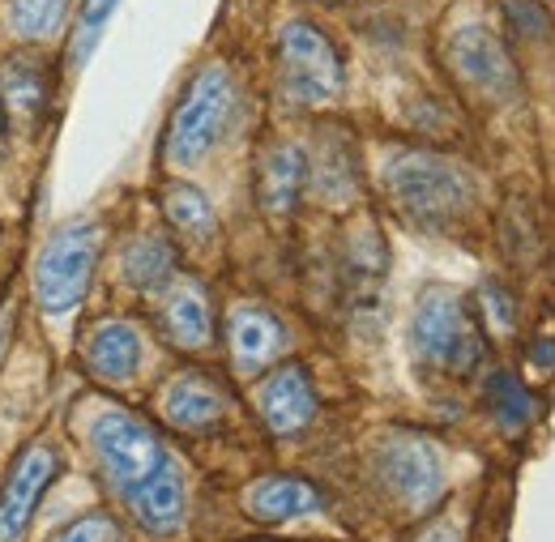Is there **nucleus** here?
<instances>
[{"label":"nucleus","instance_id":"nucleus-1","mask_svg":"<svg viewBox=\"0 0 555 542\" xmlns=\"http://www.w3.org/2000/svg\"><path fill=\"white\" fill-rule=\"evenodd\" d=\"M380 184L402 214H411L415 222H427V227H440L466 214L475 202V176L457 158L436 154V150H415V145H398L385 154Z\"/></svg>","mask_w":555,"mask_h":542},{"label":"nucleus","instance_id":"nucleus-2","mask_svg":"<svg viewBox=\"0 0 555 542\" xmlns=\"http://www.w3.org/2000/svg\"><path fill=\"white\" fill-rule=\"evenodd\" d=\"M99 253H103V227H99V222H90V218L65 222V227L39 248V261H35L30 286H35L39 312H48V317L73 312V308L86 299V291H90Z\"/></svg>","mask_w":555,"mask_h":542},{"label":"nucleus","instance_id":"nucleus-3","mask_svg":"<svg viewBox=\"0 0 555 542\" xmlns=\"http://www.w3.org/2000/svg\"><path fill=\"white\" fill-rule=\"evenodd\" d=\"M411 346L427 367L449 376H466L470 367H479V354H483L470 308L453 286H427L418 295L415 317H411Z\"/></svg>","mask_w":555,"mask_h":542},{"label":"nucleus","instance_id":"nucleus-4","mask_svg":"<svg viewBox=\"0 0 555 542\" xmlns=\"http://www.w3.org/2000/svg\"><path fill=\"white\" fill-rule=\"evenodd\" d=\"M90 449L103 478L120 491V500H129L141 482H150L163 466H171V453L163 449L158 431L129 410H103L90 423Z\"/></svg>","mask_w":555,"mask_h":542},{"label":"nucleus","instance_id":"nucleus-5","mask_svg":"<svg viewBox=\"0 0 555 542\" xmlns=\"http://www.w3.org/2000/svg\"><path fill=\"white\" fill-rule=\"evenodd\" d=\"M231 112H235L231 73L222 65H206L189 81L184 99L176 103V116H171V129H167V158L176 167L202 163L218 145V137L227 133Z\"/></svg>","mask_w":555,"mask_h":542},{"label":"nucleus","instance_id":"nucleus-6","mask_svg":"<svg viewBox=\"0 0 555 542\" xmlns=\"http://www.w3.org/2000/svg\"><path fill=\"white\" fill-rule=\"evenodd\" d=\"M278 61H282V86L295 103H330L343 90V56L330 43V35L304 17L286 22L278 35Z\"/></svg>","mask_w":555,"mask_h":542},{"label":"nucleus","instance_id":"nucleus-7","mask_svg":"<svg viewBox=\"0 0 555 542\" xmlns=\"http://www.w3.org/2000/svg\"><path fill=\"white\" fill-rule=\"evenodd\" d=\"M372 466H376V478L385 482V491L411 513L431 508L444 491V462H440L436 444L423 436H411V431L385 436L376 444Z\"/></svg>","mask_w":555,"mask_h":542},{"label":"nucleus","instance_id":"nucleus-8","mask_svg":"<svg viewBox=\"0 0 555 542\" xmlns=\"http://www.w3.org/2000/svg\"><path fill=\"white\" fill-rule=\"evenodd\" d=\"M444 61L466 90L483 94L491 103H504V99L517 94V65H513L508 48L500 43V35L483 22L457 26L444 39Z\"/></svg>","mask_w":555,"mask_h":542},{"label":"nucleus","instance_id":"nucleus-9","mask_svg":"<svg viewBox=\"0 0 555 542\" xmlns=\"http://www.w3.org/2000/svg\"><path fill=\"white\" fill-rule=\"evenodd\" d=\"M61 475V453L52 440H30L9 475H4V487H0V542H17L26 534L43 491L52 487V478Z\"/></svg>","mask_w":555,"mask_h":542},{"label":"nucleus","instance_id":"nucleus-10","mask_svg":"<svg viewBox=\"0 0 555 542\" xmlns=\"http://www.w3.org/2000/svg\"><path fill=\"white\" fill-rule=\"evenodd\" d=\"M257 406H261V418L274 436H299L317 418V389H312L308 372L299 363H291V367H278L261 385Z\"/></svg>","mask_w":555,"mask_h":542},{"label":"nucleus","instance_id":"nucleus-11","mask_svg":"<svg viewBox=\"0 0 555 542\" xmlns=\"http://www.w3.org/2000/svg\"><path fill=\"white\" fill-rule=\"evenodd\" d=\"M141 350H145V341H141L138 325H133V321H120V317H107V321H99V325L86 334L81 359H86L90 376H99V380H107V385H125V380L138 376Z\"/></svg>","mask_w":555,"mask_h":542},{"label":"nucleus","instance_id":"nucleus-12","mask_svg":"<svg viewBox=\"0 0 555 542\" xmlns=\"http://www.w3.org/2000/svg\"><path fill=\"white\" fill-rule=\"evenodd\" d=\"M227 341H231V354L244 372H261L266 363H274L286 346V330L270 308L261 304H235L227 312Z\"/></svg>","mask_w":555,"mask_h":542},{"label":"nucleus","instance_id":"nucleus-13","mask_svg":"<svg viewBox=\"0 0 555 542\" xmlns=\"http://www.w3.org/2000/svg\"><path fill=\"white\" fill-rule=\"evenodd\" d=\"M125 504H129L133 521H138L145 534L167 539V534H176V530L184 526V517H189L184 475H180V470H176V462H171V466H163L150 482H141Z\"/></svg>","mask_w":555,"mask_h":542},{"label":"nucleus","instance_id":"nucleus-14","mask_svg":"<svg viewBox=\"0 0 555 542\" xmlns=\"http://www.w3.org/2000/svg\"><path fill=\"white\" fill-rule=\"evenodd\" d=\"M308 184L321 202L343 205L359 193V154L354 141L343 129H325L317 133V150L308 158Z\"/></svg>","mask_w":555,"mask_h":542},{"label":"nucleus","instance_id":"nucleus-15","mask_svg":"<svg viewBox=\"0 0 555 542\" xmlns=\"http://www.w3.org/2000/svg\"><path fill=\"white\" fill-rule=\"evenodd\" d=\"M48 99H52V77L39 61L9 56L0 65V112L13 129H35L48 112Z\"/></svg>","mask_w":555,"mask_h":542},{"label":"nucleus","instance_id":"nucleus-16","mask_svg":"<svg viewBox=\"0 0 555 542\" xmlns=\"http://www.w3.org/2000/svg\"><path fill=\"white\" fill-rule=\"evenodd\" d=\"M163 330L167 338L184 350H202L214 341V312H209V295L197 278H180L167 286L163 295Z\"/></svg>","mask_w":555,"mask_h":542},{"label":"nucleus","instance_id":"nucleus-17","mask_svg":"<svg viewBox=\"0 0 555 542\" xmlns=\"http://www.w3.org/2000/svg\"><path fill=\"white\" fill-rule=\"evenodd\" d=\"M308 184V154L295 141H274L261 154V171H257V197L261 209L270 214H291L299 205V193Z\"/></svg>","mask_w":555,"mask_h":542},{"label":"nucleus","instance_id":"nucleus-18","mask_svg":"<svg viewBox=\"0 0 555 542\" xmlns=\"http://www.w3.org/2000/svg\"><path fill=\"white\" fill-rule=\"evenodd\" d=\"M158 410H163L167 423H176V427H184V431H209V427L222 418L227 398L218 393V385L206 380L202 372H180V376L163 389Z\"/></svg>","mask_w":555,"mask_h":542},{"label":"nucleus","instance_id":"nucleus-19","mask_svg":"<svg viewBox=\"0 0 555 542\" xmlns=\"http://www.w3.org/2000/svg\"><path fill=\"white\" fill-rule=\"evenodd\" d=\"M244 504H248V517L274 526V521H291V517L317 513V508H321V491H317L308 478L270 475V478H261V482L248 487Z\"/></svg>","mask_w":555,"mask_h":542},{"label":"nucleus","instance_id":"nucleus-20","mask_svg":"<svg viewBox=\"0 0 555 542\" xmlns=\"http://www.w3.org/2000/svg\"><path fill=\"white\" fill-rule=\"evenodd\" d=\"M176 266L180 257L163 235H138L120 257V273L133 291H167L176 282Z\"/></svg>","mask_w":555,"mask_h":542},{"label":"nucleus","instance_id":"nucleus-21","mask_svg":"<svg viewBox=\"0 0 555 542\" xmlns=\"http://www.w3.org/2000/svg\"><path fill=\"white\" fill-rule=\"evenodd\" d=\"M163 214L171 218V227L176 231H184V235H193V240H209L214 235V205L202 189H193V184H167L163 189Z\"/></svg>","mask_w":555,"mask_h":542},{"label":"nucleus","instance_id":"nucleus-22","mask_svg":"<svg viewBox=\"0 0 555 542\" xmlns=\"http://www.w3.org/2000/svg\"><path fill=\"white\" fill-rule=\"evenodd\" d=\"M487 410H491V418L504 427V431H517V427H526L530 423V414H534V402H530V393H526V385L513 376V372H491L487 376Z\"/></svg>","mask_w":555,"mask_h":542},{"label":"nucleus","instance_id":"nucleus-23","mask_svg":"<svg viewBox=\"0 0 555 542\" xmlns=\"http://www.w3.org/2000/svg\"><path fill=\"white\" fill-rule=\"evenodd\" d=\"M69 0H9V26L22 39H48L65 22Z\"/></svg>","mask_w":555,"mask_h":542},{"label":"nucleus","instance_id":"nucleus-24","mask_svg":"<svg viewBox=\"0 0 555 542\" xmlns=\"http://www.w3.org/2000/svg\"><path fill=\"white\" fill-rule=\"evenodd\" d=\"M116 4H120V0H86V4H81V17H77V35H73V43H69V61H73V65H86V56L94 52V43H99V35H103L107 17L116 13Z\"/></svg>","mask_w":555,"mask_h":542},{"label":"nucleus","instance_id":"nucleus-25","mask_svg":"<svg viewBox=\"0 0 555 542\" xmlns=\"http://www.w3.org/2000/svg\"><path fill=\"white\" fill-rule=\"evenodd\" d=\"M385 244H380V231L372 227V222H363L354 235H350V270L359 273V278H380L385 273Z\"/></svg>","mask_w":555,"mask_h":542},{"label":"nucleus","instance_id":"nucleus-26","mask_svg":"<svg viewBox=\"0 0 555 542\" xmlns=\"http://www.w3.org/2000/svg\"><path fill=\"white\" fill-rule=\"evenodd\" d=\"M52 542H125V534H120L116 517H107V513H86V517L69 521L61 534H52Z\"/></svg>","mask_w":555,"mask_h":542},{"label":"nucleus","instance_id":"nucleus-27","mask_svg":"<svg viewBox=\"0 0 555 542\" xmlns=\"http://www.w3.org/2000/svg\"><path fill=\"white\" fill-rule=\"evenodd\" d=\"M508 17L517 22L521 35H552V17H547V9H539V0H513Z\"/></svg>","mask_w":555,"mask_h":542},{"label":"nucleus","instance_id":"nucleus-28","mask_svg":"<svg viewBox=\"0 0 555 542\" xmlns=\"http://www.w3.org/2000/svg\"><path fill=\"white\" fill-rule=\"evenodd\" d=\"M483 304L487 312H491V321L500 325V330H513V321H517V312H513V295L508 291H500V282H483Z\"/></svg>","mask_w":555,"mask_h":542},{"label":"nucleus","instance_id":"nucleus-29","mask_svg":"<svg viewBox=\"0 0 555 542\" xmlns=\"http://www.w3.org/2000/svg\"><path fill=\"white\" fill-rule=\"evenodd\" d=\"M530 363L534 367H555V338H539L530 346Z\"/></svg>","mask_w":555,"mask_h":542},{"label":"nucleus","instance_id":"nucleus-30","mask_svg":"<svg viewBox=\"0 0 555 542\" xmlns=\"http://www.w3.org/2000/svg\"><path fill=\"white\" fill-rule=\"evenodd\" d=\"M415 542H462V534H457L449 521H436V526H427Z\"/></svg>","mask_w":555,"mask_h":542},{"label":"nucleus","instance_id":"nucleus-31","mask_svg":"<svg viewBox=\"0 0 555 542\" xmlns=\"http://www.w3.org/2000/svg\"><path fill=\"white\" fill-rule=\"evenodd\" d=\"M13 325H17V312H13V308H4V312H0V354H4V338L13 334Z\"/></svg>","mask_w":555,"mask_h":542},{"label":"nucleus","instance_id":"nucleus-32","mask_svg":"<svg viewBox=\"0 0 555 542\" xmlns=\"http://www.w3.org/2000/svg\"><path fill=\"white\" fill-rule=\"evenodd\" d=\"M0 141H4V112H0Z\"/></svg>","mask_w":555,"mask_h":542}]
</instances>
